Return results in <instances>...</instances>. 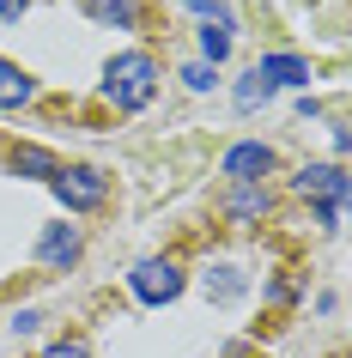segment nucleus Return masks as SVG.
Listing matches in <instances>:
<instances>
[{"label":"nucleus","instance_id":"nucleus-1","mask_svg":"<svg viewBox=\"0 0 352 358\" xmlns=\"http://www.w3.org/2000/svg\"><path fill=\"white\" fill-rule=\"evenodd\" d=\"M152 92H158V61L128 49V55H115L104 67V97H110L115 110H146Z\"/></svg>","mask_w":352,"mask_h":358},{"label":"nucleus","instance_id":"nucleus-2","mask_svg":"<svg viewBox=\"0 0 352 358\" xmlns=\"http://www.w3.org/2000/svg\"><path fill=\"white\" fill-rule=\"evenodd\" d=\"M49 182H55V194H61L67 213H92V207L110 201V176H104L97 164H61Z\"/></svg>","mask_w":352,"mask_h":358},{"label":"nucleus","instance_id":"nucleus-3","mask_svg":"<svg viewBox=\"0 0 352 358\" xmlns=\"http://www.w3.org/2000/svg\"><path fill=\"white\" fill-rule=\"evenodd\" d=\"M297 194L304 201H322V225L340 231V201H346V170L340 164H316L297 176Z\"/></svg>","mask_w":352,"mask_h":358},{"label":"nucleus","instance_id":"nucleus-4","mask_svg":"<svg viewBox=\"0 0 352 358\" xmlns=\"http://www.w3.org/2000/svg\"><path fill=\"white\" fill-rule=\"evenodd\" d=\"M128 285H134V298H140V303H170V298H183V267L152 255V262H140L128 273Z\"/></svg>","mask_w":352,"mask_h":358},{"label":"nucleus","instance_id":"nucleus-5","mask_svg":"<svg viewBox=\"0 0 352 358\" xmlns=\"http://www.w3.org/2000/svg\"><path fill=\"white\" fill-rule=\"evenodd\" d=\"M267 170H274V146H261V140L225 152V176H231V182H261Z\"/></svg>","mask_w":352,"mask_h":358},{"label":"nucleus","instance_id":"nucleus-6","mask_svg":"<svg viewBox=\"0 0 352 358\" xmlns=\"http://www.w3.org/2000/svg\"><path fill=\"white\" fill-rule=\"evenodd\" d=\"M37 262L73 267V262H79V231H73V225H49V231H43V243H37Z\"/></svg>","mask_w":352,"mask_h":358},{"label":"nucleus","instance_id":"nucleus-7","mask_svg":"<svg viewBox=\"0 0 352 358\" xmlns=\"http://www.w3.org/2000/svg\"><path fill=\"white\" fill-rule=\"evenodd\" d=\"M255 73L267 79V85H310V61H297V55H261Z\"/></svg>","mask_w":352,"mask_h":358},{"label":"nucleus","instance_id":"nucleus-8","mask_svg":"<svg viewBox=\"0 0 352 358\" xmlns=\"http://www.w3.org/2000/svg\"><path fill=\"white\" fill-rule=\"evenodd\" d=\"M31 73H24L19 61H0V110H19V103H31Z\"/></svg>","mask_w":352,"mask_h":358},{"label":"nucleus","instance_id":"nucleus-9","mask_svg":"<svg viewBox=\"0 0 352 358\" xmlns=\"http://www.w3.org/2000/svg\"><path fill=\"white\" fill-rule=\"evenodd\" d=\"M85 13L97 24H115V31H134L140 24V0H85Z\"/></svg>","mask_w":352,"mask_h":358},{"label":"nucleus","instance_id":"nucleus-10","mask_svg":"<svg viewBox=\"0 0 352 358\" xmlns=\"http://www.w3.org/2000/svg\"><path fill=\"white\" fill-rule=\"evenodd\" d=\"M267 213V189L261 182H237V194H231V219H261Z\"/></svg>","mask_w":352,"mask_h":358},{"label":"nucleus","instance_id":"nucleus-11","mask_svg":"<svg viewBox=\"0 0 352 358\" xmlns=\"http://www.w3.org/2000/svg\"><path fill=\"white\" fill-rule=\"evenodd\" d=\"M13 170H19V176H55L61 164H55L43 146H19V152H13Z\"/></svg>","mask_w":352,"mask_h":358},{"label":"nucleus","instance_id":"nucleus-12","mask_svg":"<svg viewBox=\"0 0 352 358\" xmlns=\"http://www.w3.org/2000/svg\"><path fill=\"white\" fill-rule=\"evenodd\" d=\"M201 49H206V67L225 61L231 55V31H225V24H201Z\"/></svg>","mask_w":352,"mask_h":358},{"label":"nucleus","instance_id":"nucleus-13","mask_svg":"<svg viewBox=\"0 0 352 358\" xmlns=\"http://www.w3.org/2000/svg\"><path fill=\"white\" fill-rule=\"evenodd\" d=\"M206 292H213V298H219V303L243 298V273H237V267H219V280H206Z\"/></svg>","mask_w":352,"mask_h":358},{"label":"nucleus","instance_id":"nucleus-14","mask_svg":"<svg viewBox=\"0 0 352 358\" xmlns=\"http://www.w3.org/2000/svg\"><path fill=\"white\" fill-rule=\"evenodd\" d=\"M261 97H274V85H267V79H261L255 67H249V79H243V85H237V103H243V110H255Z\"/></svg>","mask_w":352,"mask_h":358},{"label":"nucleus","instance_id":"nucleus-15","mask_svg":"<svg viewBox=\"0 0 352 358\" xmlns=\"http://www.w3.org/2000/svg\"><path fill=\"white\" fill-rule=\"evenodd\" d=\"M43 358H92V346H85V340H55Z\"/></svg>","mask_w":352,"mask_h":358},{"label":"nucleus","instance_id":"nucleus-16","mask_svg":"<svg viewBox=\"0 0 352 358\" xmlns=\"http://www.w3.org/2000/svg\"><path fill=\"white\" fill-rule=\"evenodd\" d=\"M183 79H188V92H206V85H213V67H206V61H195Z\"/></svg>","mask_w":352,"mask_h":358},{"label":"nucleus","instance_id":"nucleus-17","mask_svg":"<svg viewBox=\"0 0 352 358\" xmlns=\"http://www.w3.org/2000/svg\"><path fill=\"white\" fill-rule=\"evenodd\" d=\"M24 13H31V0H0V19H6V24H19Z\"/></svg>","mask_w":352,"mask_h":358},{"label":"nucleus","instance_id":"nucleus-18","mask_svg":"<svg viewBox=\"0 0 352 358\" xmlns=\"http://www.w3.org/2000/svg\"><path fill=\"white\" fill-rule=\"evenodd\" d=\"M37 322H43L37 310H19V316H13V334H37Z\"/></svg>","mask_w":352,"mask_h":358}]
</instances>
